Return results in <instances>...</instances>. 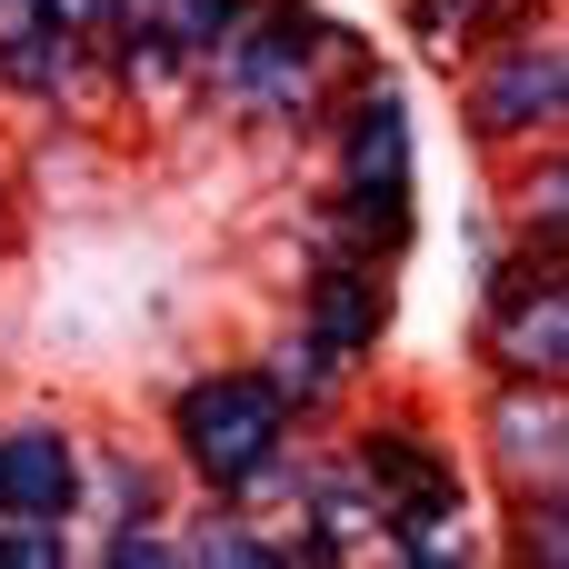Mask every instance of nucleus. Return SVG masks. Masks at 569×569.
<instances>
[{
	"mask_svg": "<svg viewBox=\"0 0 569 569\" xmlns=\"http://www.w3.org/2000/svg\"><path fill=\"white\" fill-rule=\"evenodd\" d=\"M370 30L320 0H240L190 70V120H230L260 150H320L330 100L370 70Z\"/></svg>",
	"mask_w": 569,
	"mask_h": 569,
	"instance_id": "f257e3e1",
	"label": "nucleus"
},
{
	"mask_svg": "<svg viewBox=\"0 0 569 569\" xmlns=\"http://www.w3.org/2000/svg\"><path fill=\"white\" fill-rule=\"evenodd\" d=\"M340 440L370 480V510H380V550L370 560L400 569H470L490 560V530H480V480H470V450L460 430L430 410V400H350L340 410Z\"/></svg>",
	"mask_w": 569,
	"mask_h": 569,
	"instance_id": "f03ea898",
	"label": "nucleus"
},
{
	"mask_svg": "<svg viewBox=\"0 0 569 569\" xmlns=\"http://www.w3.org/2000/svg\"><path fill=\"white\" fill-rule=\"evenodd\" d=\"M290 440H300V420H290V400L270 390L260 360H200L160 390V460L200 500H240Z\"/></svg>",
	"mask_w": 569,
	"mask_h": 569,
	"instance_id": "7ed1b4c3",
	"label": "nucleus"
},
{
	"mask_svg": "<svg viewBox=\"0 0 569 569\" xmlns=\"http://www.w3.org/2000/svg\"><path fill=\"white\" fill-rule=\"evenodd\" d=\"M450 90H460V150L480 170L540 150V140H569V10L510 30V40H480L450 70Z\"/></svg>",
	"mask_w": 569,
	"mask_h": 569,
	"instance_id": "20e7f679",
	"label": "nucleus"
},
{
	"mask_svg": "<svg viewBox=\"0 0 569 569\" xmlns=\"http://www.w3.org/2000/svg\"><path fill=\"white\" fill-rule=\"evenodd\" d=\"M470 370H530L569 380V260L500 250L470 270Z\"/></svg>",
	"mask_w": 569,
	"mask_h": 569,
	"instance_id": "39448f33",
	"label": "nucleus"
},
{
	"mask_svg": "<svg viewBox=\"0 0 569 569\" xmlns=\"http://www.w3.org/2000/svg\"><path fill=\"white\" fill-rule=\"evenodd\" d=\"M470 480L500 490H540L569 480V380H530V370H480L470 380V420H460Z\"/></svg>",
	"mask_w": 569,
	"mask_h": 569,
	"instance_id": "423d86ee",
	"label": "nucleus"
},
{
	"mask_svg": "<svg viewBox=\"0 0 569 569\" xmlns=\"http://www.w3.org/2000/svg\"><path fill=\"white\" fill-rule=\"evenodd\" d=\"M320 160H330V190H420V100L390 60H370L330 100Z\"/></svg>",
	"mask_w": 569,
	"mask_h": 569,
	"instance_id": "0eeeda50",
	"label": "nucleus"
},
{
	"mask_svg": "<svg viewBox=\"0 0 569 569\" xmlns=\"http://www.w3.org/2000/svg\"><path fill=\"white\" fill-rule=\"evenodd\" d=\"M290 320H300L350 380H370L380 350H390V330H400V270L350 260V250H310V260H300V290H290Z\"/></svg>",
	"mask_w": 569,
	"mask_h": 569,
	"instance_id": "6e6552de",
	"label": "nucleus"
},
{
	"mask_svg": "<svg viewBox=\"0 0 569 569\" xmlns=\"http://www.w3.org/2000/svg\"><path fill=\"white\" fill-rule=\"evenodd\" d=\"M0 110H40V120H110V80H100V40L40 20V10H0Z\"/></svg>",
	"mask_w": 569,
	"mask_h": 569,
	"instance_id": "1a4fd4ad",
	"label": "nucleus"
},
{
	"mask_svg": "<svg viewBox=\"0 0 569 569\" xmlns=\"http://www.w3.org/2000/svg\"><path fill=\"white\" fill-rule=\"evenodd\" d=\"M170 510H180V470L150 440L80 430V540L90 530H170Z\"/></svg>",
	"mask_w": 569,
	"mask_h": 569,
	"instance_id": "9d476101",
	"label": "nucleus"
},
{
	"mask_svg": "<svg viewBox=\"0 0 569 569\" xmlns=\"http://www.w3.org/2000/svg\"><path fill=\"white\" fill-rule=\"evenodd\" d=\"M0 520H80V420H0Z\"/></svg>",
	"mask_w": 569,
	"mask_h": 569,
	"instance_id": "9b49d317",
	"label": "nucleus"
},
{
	"mask_svg": "<svg viewBox=\"0 0 569 569\" xmlns=\"http://www.w3.org/2000/svg\"><path fill=\"white\" fill-rule=\"evenodd\" d=\"M490 220H500V250H530V260H569V140H540L520 160L490 170Z\"/></svg>",
	"mask_w": 569,
	"mask_h": 569,
	"instance_id": "f8f14e48",
	"label": "nucleus"
},
{
	"mask_svg": "<svg viewBox=\"0 0 569 569\" xmlns=\"http://www.w3.org/2000/svg\"><path fill=\"white\" fill-rule=\"evenodd\" d=\"M300 230H310V250H350V260L400 270L430 220H420V190H320Z\"/></svg>",
	"mask_w": 569,
	"mask_h": 569,
	"instance_id": "ddd939ff",
	"label": "nucleus"
},
{
	"mask_svg": "<svg viewBox=\"0 0 569 569\" xmlns=\"http://www.w3.org/2000/svg\"><path fill=\"white\" fill-rule=\"evenodd\" d=\"M250 360L270 370V390L290 400V420H300V430H340V410L370 390V380H350V370H340V360H330V350H320V340H310L290 310H280V330H270Z\"/></svg>",
	"mask_w": 569,
	"mask_h": 569,
	"instance_id": "4468645a",
	"label": "nucleus"
},
{
	"mask_svg": "<svg viewBox=\"0 0 569 569\" xmlns=\"http://www.w3.org/2000/svg\"><path fill=\"white\" fill-rule=\"evenodd\" d=\"M480 530H490V560H510V569H560V560H569V480L500 490Z\"/></svg>",
	"mask_w": 569,
	"mask_h": 569,
	"instance_id": "2eb2a0df",
	"label": "nucleus"
},
{
	"mask_svg": "<svg viewBox=\"0 0 569 569\" xmlns=\"http://www.w3.org/2000/svg\"><path fill=\"white\" fill-rule=\"evenodd\" d=\"M480 10H490V0H390V20H400V50H410L420 70H440V80H450V60L470 50Z\"/></svg>",
	"mask_w": 569,
	"mask_h": 569,
	"instance_id": "dca6fc26",
	"label": "nucleus"
},
{
	"mask_svg": "<svg viewBox=\"0 0 569 569\" xmlns=\"http://www.w3.org/2000/svg\"><path fill=\"white\" fill-rule=\"evenodd\" d=\"M80 520H0V569H70Z\"/></svg>",
	"mask_w": 569,
	"mask_h": 569,
	"instance_id": "f3484780",
	"label": "nucleus"
},
{
	"mask_svg": "<svg viewBox=\"0 0 569 569\" xmlns=\"http://www.w3.org/2000/svg\"><path fill=\"white\" fill-rule=\"evenodd\" d=\"M80 560H100V569H180V550H170V530H90Z\"/></svg>",
	"mask_w": 569,
	"mask_h": 569,
	"instance_id": "a211bd4d",
	"label": "nucleus"
},
{
	"mask_svg": "<svg viewBox=\"0 0 569 569\" xmlns=\"http://www.w3.org/2000/svg\"><path fill=\"white\" fill-rule=\"evenodd\" d=\"M20 220H30V210H20V190H10V160H0V250L20 240Z\"/></svg>",
	"mask_w": 569,
	"mask_h": 569,
	"instance_id": "6ab92c4d",
	"label": "nucleus"
}]
</instances>
